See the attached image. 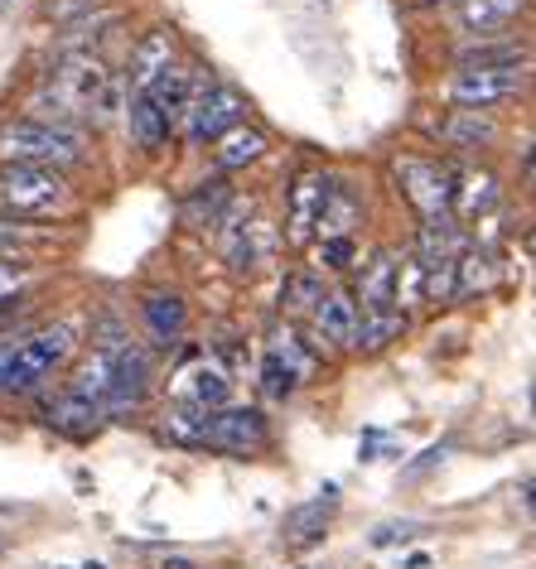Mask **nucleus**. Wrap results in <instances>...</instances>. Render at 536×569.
<instances>
[{
    "label": "nucleus",
    "mask_w": 536,
    "mask_h": 569,
    "mask_svg": "<svg viewBox=\"0 0 536 569\" xmlns=\"http://www.w3.org/2000/svg\"><path fill=\"white\" fill-rule=\"evenodd\" d=\"M34 284H39V270L30 261H0V309H20Z\"/></svg>",
    "instance_id": "obj_31"
},
{
    "label": "nucleus",
    "mask_w": 536,
    "mask_h": 569,
    "mask_svg": "<svg viewBox=\"0 0 536 569\" xmlns=\"http://www.w3.org/2000/svg\"><path fill=\"white\" fill-rule=\"evenodd\" d=\"M193 88H199V78H193L189 68H179V63H169L165 73L146 88V97L155 102V111H160L165 126H169V136H179V126H185V111H189Z\"/></svg>",
    "instance_id": "obj_17"
},
{
    "label": "nucleus",
    "mask_w": 536,
    "mask_h": 569,
    "mask_svg": "<svg viewBox=\"0 0 536 569\" xmlns=\"http://www.w3.org/2000/svg\"><path fill=\"white\" fill-rule=\"evenodd\" d=\"M140 315H146V329L160 348H175L179 338L189 329V309L179 300L175 290H146V300H140Z\"/></svg>",
    "instance_id": "obj_19"
},
{
    "label": "nucleus",
    "mask_w": 536,
    "mask_h": 569,
    "mask_svg": "<svg viewBox=\"0 0 536 569\" xmlns=\"http://www.w3.org/2000/svg\"><path fill=\"white\" fill-rule=\"evenodd\" d=\"M266 131H257V126H232V131H222L218 136V164L222 169H242V164H257L261 154H266Z\"/></svg>",
    "instance_id": "obj_26"
},
{
    "label": "nucleus",
    "mask_w": 536,
    "mask_h": 569,
    "mask_svg": "<svg viewBox=\"0 0 536 569\" xmlns=\"http://www.w3.org/2000/svg\"><path fill=\"white\" fill-rule=\"evenodd\" d=\"M228 203H232V183L228 179H204L199 189L179 203V218H185L189 227H199V232H208V227H218Z\"/></svg>",
    "instance_id": "obj_25"
},
{
    "label": "nucleus",
    "mask_w": 536,
    "mask_h": 569,
    "mask_svg": "<svg viewBox=\"0 0 536 569\" xmlns=\"http://www.w3.org/2000/svg\"><path fill=\"white\" fill-rule=\"evenodd\" d=\"M319 295H324V284L300 270V276H290L286 290H280V309H286V315H309V309L319 305Z\"/></svg>",
    "instance_id": "obj_33"
},
{
    "label": "nucleus",
    "mask_w": 536,
    "mask_h": 569,
    "mask_svg": "<svg viewBox=\"0 0 536 569\" xmlns=\"http://www.w3.org/2000/svg\"><path fill=\"white\" fill-rule=\"evenodd\" d=\"M6 6H10V0H6Z\"/></svg>",
    "instance_id": "obj_42"
},
{
    "label": "nucleus",
    "mask_w": 536,
    "mask_h": 569,
    "mask_svg": "<svg viewBox=\"0 0 536 569\" xmlns=\"http://www.w3.org/2000/svg\"><path fill=\"white\" fill-rule=\"evenodd\" d=\"M68 391H78V396H88V401L102 406V396H107V352H92V358L78 367V377L68 381Z\"/></svg>",
    "instance_id": "obj_35"
},
{
    "label": "nucleus",
    "mask_w": 536,
    "mask_h": 569,
    "mask_svg": "<svg viewBox=\"0 0 536 569\" xmlns=\"http://www.w3.org/2000/svg\"><path fill=\"white\" fill-rule=\"evenodd\" d=\"M464 251H469V237H464V227L449 212L445 218H426L416 241V261H459Z\"/></svg>",
    "instance_id": "obj_24"
},
{
    "label": "nucleus",
    "mask_w": 536,
    "mask_h": 569,
    "mask_svg": "<svg viewBox=\"0 0 536 569\" xmlns=\"http://www.w3.org/2000/svg\"><path fill=\"white\" fill-rule=\"evenodd\" d=\"M39 416L68 439H92V435H102V425H107L102 406L88 401V396H78V391H68V387L59 396H49V401L39 406Z\"/></svg>",
    "instance_id": "obj_12"
},
{
    "label": "nucleus",
    "mask_w": 536,
    "mask_h": 569,
    "mask_svg": "<svg viewBox=\"0 0 536 569\" xmlns=\"http://www.w3.org/2000/svg\"><path fill=\"white\" fill-rule=\"evenodd\" d=\"M338 511V488L329 482V488H319V497H309V502H300L295 511H286V526H280V540L295 550L305 546H319L324 536H329V521Z\"/></svg>",
    "instance_id": "obj_14"
},
{
    "label": "nucleus",
    "mask_w": 536,
    "mask_h": 569,
    "mask_svg": "<svg viewBox=\"0 0 536 569\" xmlns=\"http://www.w3.org/2000/svg\"><path fill=\"white\" fill-rule=\"evenodd\" d=\"M493 280H498V261H493V251H464L459 270H455V300H474V295H484Z\"/></svg>",
    "instance_id": "obj_28"
},
{
    "label": "nucleus",
    "mask_w": 536,
    "mask_h": 569,
    "mask_svg": "<svg viewBox=\"0 0 536 569\" xmlns=\"http://www.w3.org/2000/svg\"><path fill=\"white\" fill-rule=\"evenodd\" d=\"M169 63H175V34H169V30H150L131 49V68H126V88H131V97L146 92Z\"/></svg>",
    "instance_id": "obj_20"
},
{
    "label": "nucleus",
    "mask_w": 536,
    "mask_h": 569,
    "mask_svg": "<svg viewBox=\"0 0 536 569\" xmlns=\"http://www.w3.org/2000/svg\"><path fill=\"white\" fill-rule=\"evenodd\" d=\"M175 391H179L185 406L218 410V406H228V396H232V377H228V367L214 362V358H189L185 367H179Z\"/></svg>",
    "instance_id": "obj_11"
},
{
    "label": "nucleus",
    "mask_w": 536,
    "mask_h": 569,
    "mask_svg": "<svg viewBox=\"0 0 536 569\" xmlns=\"http://www.w3.org/2000/svg\"><path fill=\"white\" fill-rule=\"evenodd\" d=\"M82 569H107V565H97V560H92V565H82Z\"/></svg>",
    "instance_id": "obj_41"
},
{
    "label": "nucleus",
    "mask_w": 536,
    "mask_h": 569,
    "mask_svg": "<svg viewBox=\"0 0 536 569\" xmlns=\"http://www.w3.org/2000/svg\"><path fill=\"white\" fill-rule=\"evenodd\" d=\"M527 92V73L513 68H459L449 78V102L459 111H488L498 102H513V97Z\"/></svg>",
    "instance_id": "obj_10"
},
{
    "label": "nucleus",
    "mask_w": 536,
    "mask_h": 569,
    "mask_svg": "<svg viewBox=\"0 0 536 569\" xmlns=\"http://www.w3.org/2000/svg\"><path fill=\"white\" fill-rule=\"evenodd\" d=\"M218 241H222V261L232 276H257V266L271 256V232L251 218V203H228V212L218 218Z\"/></svg>",
    "instance_id": "obj_9"
},
{
    "label": "nucleus",
    "mask_w": 536,
    "mask_h": 569,
    "mask_svg": "<svg viewBox=\"0 0 536 569\" xmlns=\"http://www.w3.org/2000/svg\"><path fill=\"white\" fill-rule=\"evenodd\" d=\"M420 531H426L420 521H387V526H377L373 531V546H397V540H411Z\"/></svg>",
    "instance_id": "obj_38"
},
{
    "label": "nucleus",
    "mask_w": 536,
    "mask_h": 569,
    "mask_svg": "<svg viewBox=\"0 0 536 569\" xmlns=\"http://www.w3.org/2000/svg\"><path fill=\"white\" fill-rule=\"evenodd\" d=\"M266 352H276V358L295 372V381H309V377H315V352H305V348H300V338H295L290 329H286V333H276Z\"/></svg>",
    "instance_id": "obj_34"
},
{
    "label": "nucleus",
    "mask_w": 536,
    "mask_h": 569,
    "mask_svg": "<svg viewBox=\"0 0 536 569\" xmlns=\"http://www.w3.org/2000/svg\"><path fill=\"white\" fill-rule=\"evenodd\" d=\"M391 179L406 193L420 218H445L449 212V193H455V169L426 160V154H397L391 160Z\"/></svg>",
    "instance_id": "obj_8"
},
{
    "label": "nucleus",
    "mask_w": 536,
    "mask_h": 569,
    "mask_svg": "<svg viewBox=\"0 0 536 569\" xmlns=\"http://www.w3.org/2000/svg\"><path fill=\"white\" fill-rule=\"evenodd\" d=\"M363 218V203L358 193L348 189V183L329 179V189H324V203H319V218H315V232L319 237H353V222Z\"/></svg>",
    "instance_id": "obj_22"
},
{
    "label": "nucleus",
    "mask_w": 536,
    "mask_h": 569,
    "mask_svg": "<svg viewBox=\"0 0 536 569\" xmlns=\"http://www.w3.org/2000/svg\"><path fill=\"white\" fill-rule=\"evenodd\" d=\"M247 121V97L228 88V82H199L189 97V111H185V140L189 146H208V140H218L222 131H232V126Z\"/></svg>",
    "instance_id": "obj_7"
},
{
    "label": "nucleus",
    "mask_w": 536,
    "mask_h": 569,
    "mask_svg": "<svg viewBox=\"0 0 536 569\" xmlns=\"http://www.w3.org/2000/svg\"><path fill=\"white\" fill-rule=\"evenodd\" d=\"M204 416H208V410H199V406H185V401H179V406H175V410H169V416H165V439H175V445H185V449H199Z\"/></svg>",
    "instance_id": "obj_32"
},
{
    "label": "nucleus",
    "mask_w": 536,
    "mask_h": 569,
    "mask_svg": "<svg viewBox=\"0 0 536 569\" xmlns=\"http://www.w3.org/2000/svg\"><path fill=\"white\" fill-rule=\"evenodd\" d=\"M271 445V425H266L261 410L251 406H218L204 416V430H199V449H218V453H232V459H251Z\"/></svg>",
    "instance_id": "obj_6"
},
{
    "label": "nucleus",
    "mask_w": 536,
    "mask_h": 569,
    "mask_svg": "<svg viewBox=\"0 0 536 569\" xmlns=\"http://www.w3.org/2000/svg\"><path fill=\"white\" fill-rule=\"evenodd\" d=\"M73 203V189L59 169L39 164H0V218L34 222V218H59Z\"/></svg>",
    "instance_id": "obj_4"
},
{
    "label": "nucleus",
    "mask_w": 536,
    "mask_h": 569,
    "mask_svg": "<svg viewBox=\"0 0 536 569\" xmlns=\"http://www.w3.org/2000/svg\"><path fill=\"white\" fill-rule=\"evenodd\" d=\"M401 569H430V555H411V560H401Z\"/></svg>",
    "instance_id": "obj_40"
},
{
    "label": "nucleus",
    "mask_w": 536,
    "mask_h": 569,
    "mask_svg": "<svg viewBox=\"0 0 536 569\" xmlns=\"http://www.w3.org/2000/svg\"><path fill=\"white\" fill-rule=\"evenodd\" d=\"M44 241H49V232H39V227L0 218V261H30Z\"/></svg>",
    "instance_id": "obj_29"
},
{
    "label": "nucleus",
    "mask_w": 536,
    "mask_h": 569,
    "mask_svg": "<svg viewBox=\"0 0 536 569\" xmlns=\"http://www.w3.org/2000/svg\"><path fill=\"white\" fill-rule=\"evenodd\" d=\"M358 315H406L397 305V256L377 251L368 266L358 270V295H353Z\"/></svg>",
    "instance_id": "obj_13"
},
{
    "label": "nucleus",
    "mask_w": 536,
    "mask_h": 569,
    "mask_svg": "<svg viewBox=\"0 0 536 569\" xmlns=\"http://www.w3.org/2000/svg\"><path fill=\"white\" fill-rule=\"evenodd\" d=\"M126 121H131V140L140 150H165L169 146V126H165V117L155 111V102L146 92H136L131 102H126Z\"/></svg>",
    "instance_id": "obj_27"
},
{
    "label": "nucleus",
    "mask_w": 536,
    "mask_h": 569,
    "mask_svg": "<svg viewBox=\"0 0 536 569\" xmlns=\"http://www.w3.org/2000/svg\"><path fill=\"white\" fill-rule=\"evenodd\" d=\"M459 68H513L527 59V49L513 44V39H503V44H464L459 53Z\"/></svg>",
    "instance_id": "obj_30"
},
{
    "label": "nucleus",
    "mask_w": 536,
    "mask_h": 569,
    "mask_svg": "<svg viewBox=\"0 0 536 569\" xmlns=\"http://www.w3.org/2000/svg\"><path fill=\"white\" fill-rule=\"evenodd\" d=\"M150 352L140 348V343H117L107 352V396H102V410H107V420H126V416H136L140 406H146V396H150Z\"/></svg>",
    "instance_id": "obj_5"
},
{
    "label": "nucleus",
    "mask_w": 536,
    "mask_h": 569,
    "mask_svg": "<svg viewBox=\"0 0 536 569\" xmlns=\"http://www.w3.org/2000/svg\"><path fill=\"white\" fill-rule=\"evenodd\" d=\"M0 160L6 164H39V169H78L88 160V146H82V131H63V126H49V121H10L0 131Z\"/></svg>",
    "instance_id": "obj_3"
},
{
    "label": "nucleus",
    "mask_w": 536,
    "mask_h": 569,
    "mask_svg": "<svg viewBox=\"0 0 536 569\" xmlns=\"http://www.w3.org/2000/svg\"><path fill=\"white\" fill-rule=\"evenodd\" d=\"M498 174L493 169H478V164H464L455 174V193H449V212H459L464 222L484 218V212L498 203Z\"/></svg>",
    "instance_id": "obj_18"
},
{
    "label": "nucleus",
    "mask_w": 536,
    "mask_h": 569,
    "mask_svg": "<svg viewBox=\"0 0 536 569\" xmlns=\"http://www.w3.org/2000/svg\"><path fill=\"white\" fill-rule=\"evenodd\" d=\"M78 329L73 323H49V329L24 333L20 343H0V396H30L73 358Z\"/></svg>",
    "instance_id": "obj_2"
},
{
    "label": "nucleus",
    "mask_w": 536,
    "mask_h": 569,
    "mask_svg": "<svg viewBox=\"0 0 536 569\" xmlns=\"http://www.w3.org/2000/svg\"><path fill=\"white\" fill-rule=\"evenodd\" d=\"M522 10H527V0H459L464 30L478 34V39L507 34V24H517Z\"/></svg>",
    "instance_id": "obj_21"
},
{
    "label": "nucleus",
    "mask_w": 536,
    "mask_h": 569,
    "mask_svg": "<svg viewBox=\"0 0 536 569\" xmlns=\"http://www.w3.org/2000/svg\"><path fill=\"white\" fill-rule=\"evenodd\" d=\"M117 97H121V88L111 82L107 63L97 59L92 49L59 53V59L44 68V82H39V92L30 102V117L63 126V131H82L88 121H107L111 111H117Z\"/></svg>",
    "instance_id": "obj_1"
},
{
    "label": "nucleus",
    "mask_w": 536,
    "mask_h": 569,
    "mask_svg": "<svg viewBox=\"0 0 536 569\" xmlns=\"http://www.w3.org/2000/svg\"><path fill=\"white\" fill-rule=\"evenodd\" d=\"M295 387H300V381H295L290 367L280 362L276 352H266V358H261V391L271 396V401H286V396H290Z\"/></svg>",
    "instance_id": "obj_36"
},
{
    "label": "nucleus",
    "mask_w": 536,
    "mask_h": 569,
    "mask_svg": "<svg viewBox=\"0 0 536 569\" xmlns=\"http://www.w3.org/2000/svg\"><path fill=\"white\" fill-rule=\"evenodd\" d=\"M440 140L455 150H488L493 140H498V121L488 117V111H449L440 121Z\"/></svg>",
    "instance_id": "obj_23"
},
{
    "label": "nucleus",
    "mask_w": 536,
    "mask_h": 569,
    "mask_svg": "<svg viewBox=\"0 0 536 569\" xmlns=\"http://www.w3.org/2000/svg\"><path fill=\"white\" fill-rule=\"evenodd\" d=\"M319 261L329 266V270H348L353 261H358V247H353V237H324Z\"/></svg>",
    "instance_id": "obj_37"
},
{
    "label": "nucleus",
    "mask_w": 536,
    "mask_h": 569,
    "mask_svg": "<svg viewBox=\"0 0 536 569\" xmlns=\"http://www.w3.org/2000/svg\"><path fill=\"white\" fill-rule=\"evenodd\" d=\"M309 329H315L319 343L353 352V333H358V305H353V295L348 290H324L319 305L309 309Z\"/></svg>",
    "instance_id": "obj_15"
},
{
    "label": "nucleus",
    "mask_w": 536,
    "mask_h": 569,
    "mask_svg": "<svg viewBox=\"0 0 536 569\" xmlns=\"http://www.w3.org/2000/svg\"><path fill=\"white\" fill-rule=\"evenodd\" d=\"M324 189H329V174H319V169H305V174L290 183V198H286V237L295 241V247H305V241L315 237V218H319Z\"/></svg>",
    "instance_id": "obj_16"
},
{
    "label": "nucleus",
    "mask_w": 536,
    "mask_h": 569,
    "mask_svg": "<svg viewBox=\"0 0 536 569\" xmlns=\"http://www.w3.org/2000/svg\"><path fill=\"white\" fill-rule=\"evenodd\" d=\"M10 323H16V309H0V343L10 338Z\"/></svg>",
    "instance_id": "obj_39"
}]
</instances>
